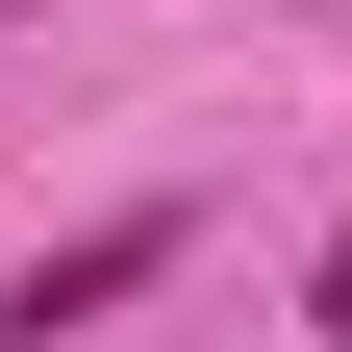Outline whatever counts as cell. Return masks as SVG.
Returning a JSON list of instances; mask_svg holds the SVG:
<instances>
[{"instance_id": "6da1fadb", "label": "cell", "mask_w": 352, "mask_h": 352, "mask_svg": "<svg viewBox=\"0 0 352 352\" xmlns=\"http://www.w3.org/2000/svg\"><path fill=\"white\" fill-rule=\"evenodd\" d=\"M126 277H176V201H126V227H76V252H51V277L0 302V327H101V302H126Z\"/></svg>"}, {"instance_id": "7a4b0ae2", "label": "cell", "mask_w": 352, "mask_h": 352, "mask_svg": "<svg viewBox=\"0 0 352 352\" xmlns=\"http://www.w3.org/2000/svg\"><path fill=\"white\" fill-rule=\"evenodd\" d=\"M302 327H327V352H352V227H327V277H302Z\"/></svg>"}, {"instance_id": "3957f363", "label": "cell", "mask_w": 352, "mask_h": 352, "mask_svg": "<svg viewBox=\"0 0 352 352\" xmlns=\"http://www.w3.org/2000/svg\"><path fill=\"white\" fill-rule=\"evenodd\" d=\"M0 25H25V0H0Z\"/></svg>"}]
</instances>
